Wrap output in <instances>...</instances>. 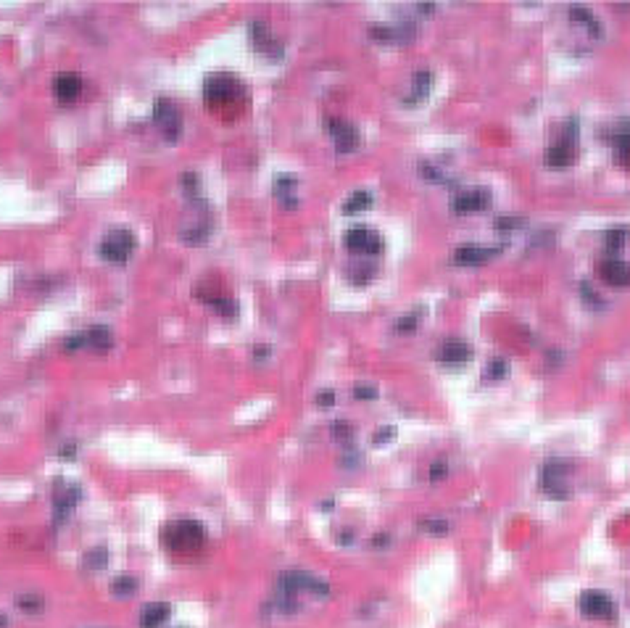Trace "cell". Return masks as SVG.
Segmentation results:
<instances>
[{
	"mask_svg": "<svg viewBox=\"0 0 630 628\" xmlns=\"http://www.w3.org/2000/svg\"><path fill=\"white\" fill-rule=\"evenodd\" d=\"M599 275L606 285H615V288H622V285L630 283V267L625 261L620 259H606L599 264Z\"/></svg>",
	"mask_w": 630,
	"mask_h": 628,
	"instance_id": "cell-14",
	"label": "cell"
},
{
	"mask_svg": "<svg viewBox=\"0 0 630 628\" xmlns=\"http://www.w3.org/2000/svg\"><path fill=\"white\" fill-rule=\"evenodd\" d=\"M82 346H87V338H84V333H80V335H69V338L63 341V349H66V351H80Z\"/></svg>",
	"mask_w": 630,
	"mask_h": 628,
	"instance_id": "cell-35",
	"label": "cell"
},
{
	"mask_svg": "<svg viewBox=\"0 0 630 628\" xmlns=\"http://www.w3.org/2000/svg\"><path fill=\"white\" fill-rule=\"evenodd\" d=\"M330 430H333L335 439H340V441L354 436V425H351V423H345V420H335L333 425H330Z\"/></svg>",
	"mask_w": 630,
	"mask_h": 628,
	"instance_id": "cell-31",
	"label": "cell"
},
{
	"mask_svg": "<svg viewBox=\"0 0 630 628\" xmlns=\"http://www.w3.org/2000/svg\"><path fill=\"white\" fill-rule=\"evenodd\" d=\"M615 145H617L622 154H630V127H625V130L615 138Z\"/></svg>",
	"mask_w": 630,
	"mask_h": 628,
	"instance_id": "cell-39",
	"label": "cell"
},
{
	"mask_svg": "<svg viewBox=\"0 0 630 628\" xmlns=\"http://www.w3.org/2000/svg\"><path fill=\"white\" fill-rule=\"evenodd\" d=\"M490 206V193L486 188H472V190H462L459 196H453L451 209L453 214H475V212H486Z\"/></svg>",
	"mask_w": 630,
	"mask_h": 628,
	"instance_id": "cell-9",
	"label": "cell"
},
{
	"mask_svg": "<svg viewBox=\"0 0 630 628\" xmlns=\"http://www.w3.org/2000/svg\"><path fill=\"white\" fill-rule=\"evenodd\" d=\"M100 256L111 264H124V261L132 256V251H135V235H132L130 230H124V227H117V230H111L103 240H100Z\"/></svg>",
	"mask_w": 630,
	"mask_h": 628,
	"instance_id": "cell-3",
	"label": "cell"
},
{
	"mask_svg": "<svg viewBox=\"0 0 630 628\" xmlns=\"http://www.w3.org/2000/svg\"><path fill=\"white\" fill-rule=\"evenodd\" d=\"M108 562V549L106 546H96V549H90L87 555H84V568L90 570H103Z\"/></svg>",
	"mask_w": 630,
	"mask_h": 628,
	"instance_id": "cell-24",
	"label": "cell"
},
{
	"mask_svg": "<svg viewBox=\"0 0 630 628\" xmlns=\"http://www.w3.org/2000/svg\"><path fill=\"white\" fill-rule=\"evenodd\" d=\"M372 275H375V270H372V267H367V264H357V270L351 272V280H354L357 285H364V283H369V280H372Z\"/></svg>",
	"mask_w": 630,
	"mask_h": 628,
	"instance_id": "cell-33",
	"label": "cell"
},
{
	"mask_svg": "<svg viewBox=\"0 0 630 628\" xmlns=\"http://www.w3.org/2000/svg\"><path fill=\"white\" fill-rule=\"evenodd\" d=\"M393 436H396V428H380L377 433H375V444L380 446V444H388V441H393Z\"/></svg>",
	"mask_w": 630,
	"mask_h": 628,
	"instance_id": "cell-40",
	"label": "cell"
},
{
	"mask_svg": "<svg viewBox=\"0 0 630 628\" xmlns=\"http://www.w3.org/2000/svg\"><path fill=\"white\" fill-rule=\"evenodd\" d=\"M82 87H84V82L77 71H63V74L56 77V95H59L61 103H72V101H77V98L82 95Z\"/></svg>",
	"mask_w": 630,
	"mask_h": 628,
	"instance_id": "cell-13",
	"label": "cell"
},
{
	"mask_svg": "<svg viewBox=\"0 0 630 628\" xmlns=\"http://www.w3.org/2000/svg\"><path fill=\"white\" fill-rule=\"evenodd\" d=\"M250 43L253 48L264 53V56H280L283 53V45L274 40L272 29H269V24L267 22H253L250 24Z\"/></svg>",
	"mask_w": 630,
	"mask_h": 628,
	"instance_id": "cell-11",
	"label": "cell"
},
{
	"mask_svg": "<svg viewBox=\"0 0 630 628\" xmlns=\"http://www.w3.org/2000/svg\"><path fill=\"white\" fill-rule=\"evenodd\" d=\"M179 185H182V190H185V193L193 198V196L198 193V188H201V180H198L195 172H185V175L179 177Z\"/></svg>",
	"mask_w": 630,
	"mask_h": 628,
	"instance_id": "cell-29",
	"label": "cell"
},
{
	"mask_svg": "<svg viewBox=\"0 0 630 628\" xmlns=\"http://www.w3.org/2000/svg\"><path fill=\"white\" fill-rule=\"evenodd\" d=\"M572 161V151L567 143H554L546 148V164L548 166H567Z\"/></svg>",
	"mask_w": 630,
	"mask_h": 628,
	"instance_id": "cell-20",
	"label": "cell"
},
{
	"mask_svg": "<svg viewBox=\"0 0 630 628\" xmlns=\"http://www.w3.org/2000/svg\"><path fill=\"white\" fill-rule=\"evenodd\" d=\"M59 457L61 460H74V457H77V444H72V441H69V444H63V446L59 449Z\"/></svg>",
	"mask_w": 630,
	"mask_h": 628,
	"instance_id": "cell-42",
	"label": "cell"
},
{
	"mask_svg": "<svg viewBox=\"0 0 630 628\" xmlns=\"http://www.w3.org/2000/svg\"><path fill=\"white\" fill-rule=\"evenodd\" d=\"M314 402H317V407H320V409H330V407L335 404V391H330V388H327V391H320Z\"/></svg>",
	"mask_w": 630,
	"mask_h": 628,
	"instance_id": "cell-38",
	"label": "cell"
},
{
	"mask_svg": "<svg viewBox=\"0 0 630 628\" xmlns=\"http://www.w3.org/2000/svg\"><path fill=\"white\" fill-rule=\"evenodd\" d=\"M343 246L354 254H372L375 256L382 251V238L367 227H351L343 235Z\"/></svg>",
	"mask_w": 630,
	"mask_h": 628,
	"instance_id": "cell-7",
	"label": "cell"
},
{
	"mask_svg": "<svg viewBox=\"0 0 630 628\" xmlns=\"http://www.w3.org/2000/svg\"><path fill=\"white\" fill-rule=\"evenodd\" d=\"M84 338H87V346L96 349V351H108L114 346V335L108 330L106 325H93L84 330Z\"/></svg>",
	"mask_w": 630,
	"mask_h": 628,
	"instance_id": "cell-17",
	"label": "cell"
},
{
	"mask_svg": "<svg viewBox=\"0 0 630 628\" xmlns=\"http://www.w3.org/2000/svg\"><path fill=\"white\" fill-rule=\"evenodd\" d=\"M430 85H433V74L430 71H417L414 74V93L409 95L406 103H417V101H425L430 93Z\"/></svg>",
	"mask_w": 630,
	"mask_h": 628,
	"instance_id": "cell-21",
	"label": "cell"
},
{
	"mask_svg": "<svg viewBox=\"0 0 630 628\" xmlns=\"http://www.w3.org/2000/svg\"><path fill=\"white\" fill-rule=\"evenodd\" d=\"M243 85L235 74H209L203 82V98L206 106L216 114H235L243 106Z\"/></svg>",
	"mask_w": 630,
	"mask_h": 628,
	"instance_id": "cell-1",
	"label": "cell"
},
{
	"mask_svg": "<svg viewBox=\"0 0 630 628\" xmlns=\"http://www.w3.org/2000/svg\"><path fill=\"white\" fill-rule=\"evenodd\" d=\"M153 122L156 127L164 132V138L169 143H174L179 138V132H182V117H179L177 106L167 101V98H158L153 106Z\"/></svg>",
	"mask_w": 630,
	"mask_h": 628,
	"instance_id": "cell-4",
	"label": "cell"
},
{
	"mask_svg": "<svg viewBox=\"0 0 630 628\" xmlns=\"http://www.w3.org/2000/svg\"><path fill=\"white\" fill-rule=\"evenodd\" d=\"M507 372H509V365H507V359H490V365H488L486 370V378L490 380H501V378H507Z\"/></svg>",
	"mask_w": 630,
	"mask_h": 628,
	"instance_id": "cell-27",
	"label": "cell"
},
{
	"mask_svg": "<svg viewBox=\"0 0 630 628\" xmlns=\"http://www.w3.org/2000/svg\"><path fill=\"white\" fill-rule=\"evenodd\" d=\"M80 502V488L74 486H56L53 491V515H56V523H66L69 512L74 510V504Z\"/></svg>",
	"mask_w": 630,
	"mask_h": 628,
	"instance_id": "cell-12",
	"label": "cell"
},
{
	"mask_svg": "<svg viewBox=\"0 0 630 628\" xmlns=\"http://www.w3.org/2000/svg\"><path fill=\"white\" fill-rule=\"evenodd\" d=\"M369 206H372V196H369L367 190H357V193H354V196H348V201L343 203V214L367 212Z\"/></svg>",
	"mask_w": 630,
	"mask_h": 628,
	"instance_id": "cell-22",
	"label": "cell"
},
{
	"mask_svg": "<svg viewBox=\"0 0 630 628\" xmlns=\"http://www.w3.org/2000/svg\"><path fill=\"white\" fill-rule=\"evenodd\" d=\"M6 626H8V618L0 613V628H6Z\"/></svg>",
	"mask_w": 630,
	"mask_h": 628,
	"instance_id": "cell-45",
	"label": "cell"
},
{
	"mask_svg": "<svg viewBox=\"0 0 630 628\" xmlns=\"http://www.w3.org/2000/svg\"><path fill=\"white\" fill-rule=\"evenodd\" d=\"M354 396H357V399H361V402H367V399H375V396H377V391H375L372 386H357V388H354Z\"/></svg>",
	"mask_w": 630,
	"mask_h": 628,
	"instance_id": "cell-41",
	"label": "cell"
},
{
	"mask_svg": "<svg viewBox=\"0 0 630 628\" xmlns=\"http://www.w3.org/2000/svg\"><path fill=\"white\" fill-rule=\"evenodd\" d=\"M419 175L425 180H430V182H443V172L440 169H435V166H430V164H419Z\"/></svg>",
	"mask_w": 630,
	"mask_h": 628,
	"instance_id": "cell-34",
	"label": "cell"
},
{
	"mask_svg": "<svg viewBox=\"0 0 630 628\" xmlns=\"http://www.w3.org/2000/svg\"><path fill=\"white\" fill-rule=\"evenodd\" d=\"M388 544V536L382 534V536H375V541H372V546H385Z\"/></svg>",
	"mask_w": 630,
	"mask_h": 628,
	"instance_id": "cell-44",
	"label": "cell"
},
{
	"mask_svg": "<svg viewBox=\"0 0 630 628\" xmlns=\"http://www.w3.org/2000/svg\"><path fill=\"white\" fill-rule=\"evenodd\" d=\"M578 607H580L583 615L594 618V620H609V618H615V613H617L615 602L604 592H599V589L583 592L580 599H578Z\"/></svg>",
	"mask_w": 630,
	"mask_h": 628,
	"instance_id": "cell-5",
	"label": "cell"
},
{
	"mask_svg": "<svg viewBox=\"0 0 630 628\" xmlns=\"http://www.w3.org/2000/svg\"><path fill=\"white\" fill-rule=\"evenodd\" d=\"M179 238H182L185 243H190V246H195V243H203V240L209 238V225H201V222H195L193 227H182V230H179Z\"/></svg>",
	"mask_w": 630,
	"mask_h": 628,
	"instance_id": "cell-23",
	"label": "cell"
},
{
	"mask_svg": "<svg viewBox=\"0 0 630 628\" xmlns=\"http://www.w3.org/2000/svg\"><path fill=\"white\" fill-rule=\"evenodd\" d=\"M419 525H422V528H425L428 534H435V536H440V534H446V531H449V523L440 520V518H428V520H422Z\"/></svg>",
	"mask_w": 630,
	"mask_h": 628,
	"instance_id": "cell-30",
	"label": "cell"
},
{
	"mask_svg": "<svg viewBox=\"0 0 630 628\" xmlns=\"http://www.w3.org/2000/svg\"><path fill=\"white\" fill-rule=\"evenodd\" d=\"M135 592H137V578H132V576H119L111 583V594H117V597H130Z\"/></svg>",
	"mask_w": 630,
	"mask_h": 628,
	"instance_id": "cell-25",
	"label": "cell"
},
{
	"mask_svg": "<svg viewBox=\"0 0 630 628\" xmlns=\"http://www.w3.org/2000/svg\"><path fill=\"white\" fill-rule=\"evenodd\" d=\"M324 127H327V132L333 135V140H335V151L338 154H351V151H357L359 148V130L354 127V124H348L345 119H327L324 122Z\"/></svg>",
	"mask_w": 630,
	"mask_h": 628,
	"instance_id": "cell-6",
	"label": "cell"
},
{
	"mask_svg": "<svg viewBox=\"0 0 630 628\" xmlns=\"http://www.w3.org/2000/svg\"><path fill=\"white\" fill-rule=\"evenodd\" d=\"M16 605H19V610H24V613H43L45 602L37 594H19L16 597Z\"/></svg>",
	"mask_w": 630,
	"mask_h": 628,
	"instance_id": "cell-26",
	"label": "cell"
},
{
	"mask_svg": "<svg viewBox=\"0 0 630 628\" xmlns=\"http://www.w3.org/2000/svg\"><path fill=\"white\" fill-rule=\"evenodd\" d=\"M520 225H525V222L517 217H499L496 219V230H517Z\"/></svg>",
	"mask_w": 630,
	"mask_h": 628,
	"instance_id": "cell-37",
	"label": "cell"
},
{
	"mask_svg": "<svg viewBox=\"0 0 630 628\" xmlns=\"http://www.w3.org/2000/svg\"><path fill=\"white\" fill-rule=\"evenodd\" d=\"M209 307L214 309L219 317H225V320H235L240 314V304L235 301V298H227V296H209V298H203Z\"/></svg>",
	"mask_w": 630,
	"mask_h": 628,
	"instance_id": "cell-18",
	"label": "cell"
},
{
	"mask_svg": "<svg viewBox=\"0 0 630 628\" xmlns=\"http://www.w3.org/2000/svg\"><path fill=\"white\" fill-rule=\"evenodd\" d=\"M172 615V607L167 602H148L140 613V628H161Z\"/></svg>",
	"mask_w": 630,
	"mask_h": 628,
	"instance_id": "cell-15",
	"label": "cell"
},
{
	"mask_svg": "<svg viewBox=\"0 0 630 628\" xmlns=\"http://www.w3.org/2000/svg\"><path fill=\"white\" fill-rule=\"evenodd\" d=\"M446 473H449V465H446V460H435V462L430 465V478H433V481L446 478Z\"/></svg>",
	"mask_w": 630,
	"mask_h": 628,
	"instance_id": "cell-36",
	"label": "cell"
},
{
	"mask_svg": "<svg viewBox=\"0 0 630 628\" xmlns=\"http://www.w3.org/2000/svg\"><path fill=\"white\" fill-rule=\"evenodd\" d=\"M296 185L298 182L293 175H280V177L274 180V196L283 203H287V206H296V196H293Z\"/></svg>",
	"mask_w": 630,
	"mask_h": 628,
	"instance_id": "cell-19",
	"label": "cell"
},
{
	"mask_svg": "<svg viewBox=\"0 0 630 628\" xmlns=\"http://www.w3.org/2000/svg\"><path fill=\"white\" fill-rule=\"evenodd\" d=\"M417 322H419V312H414V314H404L401 320L396 322V330L398 333H414Z\"/></svg>",
	"mask_w": 630,
	"mask_h": 628,
	"instance_id": "cell-32",
	"label": "cell"
},
{
	"mask_svg": "<svg viewBox=\"0 0 630 628\" xmlns=\"http://www.w3.org/2000/svg\"><path fill=\"white\" fill-rule=\"evenodd\" d=\"M499 249H483V246H459L453 251V261L464 264V267H472V264H483L490 256H496Z\"/></svg>",
	"mask_w": 630,
	"mask_h": 628,
	"instance_id": "cell-16",
	"label": "cell"
},
{
	"mask_svg": "<svg viewBox=\"0 0 630 628\" xmlns=\"http://www.w3.org/2000/svg\"><path fill=\"white\" fill-rule=\"evenodd\" d=\"M269 354H272L269 346H256V349H253V356H256V359H269Z\"/></svg>",
	"mask_w": 630,
	"mask_h": 628,
	"instance_id": "cell-43",
	"label": "cell"
},
{
	"mask_svg": "<svg viewBox=\"0 0 630 628\" xmlns=\"http://www.w3.org/2000/svg\"><path fill=\"white\" fill-rule=\"evenodd\" d=\"M470 356H472V349L464 344V341H459V338L443 341V344L438 346V351H435V359H438L440 365H453V367L470 362Z\"/></svg>",
	"mask_w": 630,
	"mask_h": 628,
	"instance_id": "cell-10",
	"label": "cell"
},
{
	"mask_svg": "<svg viewBox=\"0 0 630 628\" xmlns=\"http://www.w3.org/2000/svg\"><path fill=\"white\" fill-rule=\"evenodd\" d=\"M164 539H167L169 549H174L179 555H193L206 541V531H203L201 523H195L193 518H179V520L167 525Z\"/></svg>",
	"mask_w": 630,
	"mask_h": 628,
	"instance_id": "cell-2",
	"label": "cell"
},
{
	"mask_svg": "<svg viewBox=\"0 0 630 628\" xmlns=\"http://www.w3.org/2000/svg\"><path fill=\"white\" fill-rule=\"evenodd\" d=\"M625 238H628V230H625V227H617V230H609V233H606V249H609V251L622 249Z\"/></svg>",
	"mask_w": 630,
	"mask_h": 628,
	"instance_id": "cell-28",
	"label": "cell"
},
{
	"mask_svg": "<svg viewBox=\"0 0 630 628\" xmlns=\"http://www.w3.org/2000/svg\"><path fill=\"white\" fill-rule=\"evenodd\" d=\"M541 486L546 494L557 499H564L570 491V481H567V465L562 462H548L541 473Z\"/></svg>",
	"mask_w": 630,
	"mask_h": 628,
	"instance_id": "cell-8",
	"label": "cell"
}]
</instances>
